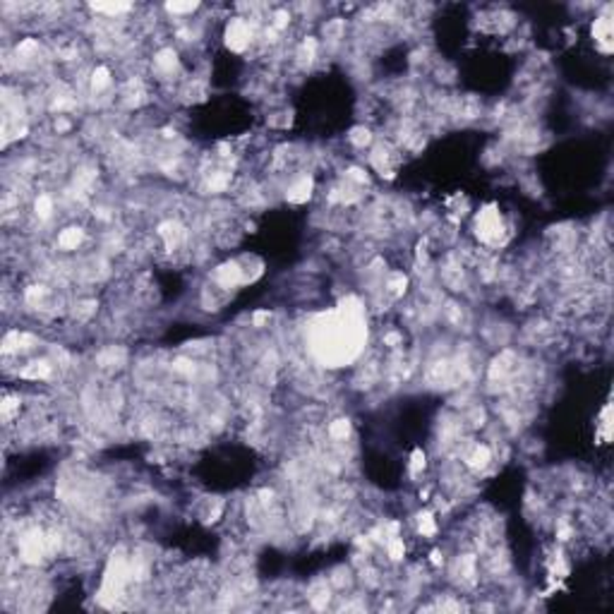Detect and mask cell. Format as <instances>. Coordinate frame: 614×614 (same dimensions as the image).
I'll use <instances>...</instances> for the list:
<instances>
[{
	"label": "cell",
	"instance_id": "6da1fadb",
	"mask_svg": "<svg viewBox=\"0 0 614 614\" xmlns=\"http://www.w3.org/2000/svg\"><path fill=\"white\" fill-rule=\"evenodd\" d=\"M473 231H475L477 243L490 250L504 247L512 238V228H509L497 204H485L477 211L475 219H473Z\"/></svg>",
	"mask_w": 614,
	"mask_h": 614
},
{
	"label": "cell",
	"instance_id": "7a4b0ae2",
	"mask_svg": "<svg viewBox=\"0 0 614 614\" xmlns=\"http://www.w3.org/2000/svg\"><path fill=\"white\" fill-rule=\"evenodd\" d=\"M590 36L595 41V51L602 56H612L614 39H612V5H602V13L595 15L590 24Z\"/></svg>",
	"mask_w": 614,
	"mask_h": 614
},
{
	"label": "cell",
	"instance_id": "3957f363",
	"mask_svg": "<svg viewBox=\"0 0 614 614\" xmlns=\"http://www.w3.org/2000/svg\"><path fill=\"white\" fill-rule=\"evenodd\" d=\"M314 194V178L309 173H298L284 187V197L291 204H305Z\"/></svg>",
	"mask_w": 614,
	"mask_h": 614
},
{
	"label": "cell",
	"instance_id": "277c9868",
	"mask_svg": "<svg viewBox=\"0 0 614 614\" xmlns=\"http://www.w3.org/2000/svg\"><path fill=\"white\" fill-rule=\"evenodd\" d=\"M86 238H89V231H86L84 226L70 224V226L61 228V233L56 236V247H58V252H65V254L77 252V250H82Z\"/></svg>",
	"mask_w": 614,
	"mask_h": 614
},
{
	"label": "cell",
	"instance_id": "5b68a950",
	"mask_svg": "<svg viewBox=\"0 0 614 614\" xmlns=\"http://www.w3.org/2000/svg\"><path fill=\"white\" fill-rule=\"evenodd\" d=\"M413 525H415L417 537H425V540H434V537H437V532H439L437 512H430V509H425V512H420V514L415 516Z\"/></svg>",
	"mask_w": 614,
	"mask_h": 614
},
{
	"label": "cell",
	"instance_id": "8992f818",
	"mask_svg": "<svg viewBox=\"0 0 614 614\" xmlns=\"http://www.w3.org/2000/svg\"><path fill=\"white\" fill-rule=\"evenodd\" d=\"M374 139H377V137H374V132H372V128H369V125H355V128L346 135V142H348L353 149H358V151L369 149V146L374 144Z\"/></svg>",
	"mask_w": 614,
	"mask_h": 614
},
{
	"label": "cell",
	"instance_id": "52a82bcc",
	"mask_svg": "<svg viewBox=\"0 0 614 614\" xmlns=\"http://www.w3.org/2000/svg\"><path fill=\"white\" fill-rule=\"evenodd\" d=\"M353 434V422L348 417H336L327 425V439L331 444H346Z\"/></svg>",
	"mask_w": 614,
	"mask_h": 614
},
{
	"label": "cell",
	"instance_id": "ba28073f",
	"mask_svg": "<svg viewBox=\"0 0 614 614\" xmlns=\"http://www.w3.org/2000/svg\"><path fill=\"white\" fill-rule=\"evenodd\" d=\"M595 437L600 439V444H610L612 439V404L607 401L605 408L597 415V425H595Z\"/></svg>",
	"mask_w": 614,
	"mask_h": 614
},
{
	"label": "cell",
	"instance_id": "9c48e42d",
	"mask_svg": "<svg viewBox=\"0 0 614 614\" xmlns=\"http://www.w3.org/2000/svg\"><path fill=\"white\" fill-rule=\"evenodd\" d=\"M425 470H427V454H425V451H422L420 447L413 449L410 461H408V473H410V477H422V475H425Z\"/></svg>",
	"mask_w": 614,
	"mask_h": 614
}]
</instances>
